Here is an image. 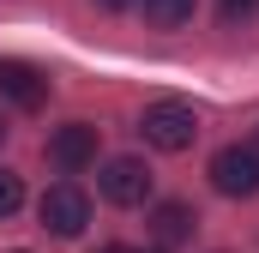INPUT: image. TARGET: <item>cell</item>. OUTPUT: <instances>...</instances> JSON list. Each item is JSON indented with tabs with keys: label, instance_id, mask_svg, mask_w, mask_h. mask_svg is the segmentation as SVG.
I'll list each match as a JSON object with an SVG mask.
<instances>
[{
	"label": "cell",
	"instance_id": "cell-10",
	"mask_svg": "<svg viewBox=\"0 0 259 253\" xmlns=\"http://www.w3.org/2000/svg\"><path fill=\"white\" fill-rule=\"evenodd\" d=\"M253 12H259V0H223V24H241Z\"/></svg>",
	"mask_w": 259,
	"mask_h": 253
},
{
	"label": "cell",
	"instance_id": "cell-6",
	"mask_svg": "<svg viewBox=\"0 0 259 253\" xmlns=\"http://www.w3.org/2000/svg\"><path fill=\"white\" fill-rule=\"evenodd\" d=\"M0 91L18 109H42L49 103V72H36L30 61H0Z\"/></svg>",
	"mask_w": 259,
	"mask_h": 253
},
{
	"label": "cell",
	"instance_id": "cell-8",
	"mask_svg": "<svg viewBox=\"0 0 259 253\" xmlns=\"http://www.w3.org/2000/svg\"><path fill=\"white\" fill-rule=\"evenodd\" d=\"M151 223H157L163 241H187V235H193V211H187V205H157Z\"/></svg>",
	"mask_w": 259,
	"mask_h": 253
},
{
	"label": "cell",
	"instance_id": "cell-3",
	"mask_svg": "<svg viewBox=\"0 0 259 253\" xmlns=\"http://www.w3.org/2000/svg\"><path fill=\"white\" fill-rule=\"evenodd\" d=\"M36 217H42V229H49V235L72 241V235H84V223H91V199L72 187V181H55V187L42 193Z\"/></svg>",
	"mask_w": 259,
	"mask_h": 253
},
{
	"label": "cell",
	"instance_id": "cell-9",
	"mask_svg": "<svg viewBox=\"0 0 259 253\" xmlns=\"http://www.w3.org/2000/svg\"><path fill=\"white\" fill-rule=\"evenodd\" d=\"M18 205H24V181H18L12 169H0V217H12Z\"/></svg>",
	"mask_w": 259,
	"mask_h": 253
},
{
	"label": "cell",
	"instance_id": "cell-14",
	"mask_svg": "<svg viewBox=\"0 0 259 253\" xmlns=\"http://www.w3.org/2000/svg\"><path fill=\"white\" fill-rule=\"evenodd\" d=\"M253 151H259V133H253Z\"/></svg>",
	"mask_w": 259,
	"mask_h": 253
},
{
	"label": "cell",
	"instance_id": "cell-5",
	"mask_svg": "<svg viewBox=\"0 0 259 253\" xmlns=\"http://www.w3.org/2000/svg\"><path fill=\"white\" fill-rule=\"evenodd\" d=\"M49 163L66 169V175L91 169V163H97V126H91V121H66L61 133L49 139Z\"/></svg>",
	"mask_w": 259,
	"mask_h": 253
},
{
	"label": "cell",
	"instance_id": "cell-15",
	"mask_svg": "<svg viewBox=\"0 0 259 253\" xmlns=\"http://www.w3.org/2000/svg\"><path fill=\"white\" fill-rule=\"evenodd\" d=\"M157 253H163V247H157Z\"/></svg>",
	"mask_w": 259,
	"mask_h": 253
},
{
	"label": "cell",
	"instance_id": "cell-4",
	"mask_svg": "<svg viewBox=\"0 0 259 253\" xmlns=\"http://www.w3.org/2000/svg\"><path fill=\"white\" fill-rule=\"evenodd\" d=\"M97 187H103L109 205H145V199H151V169H145L139 157H115V163H103Z\"/></svg>",
	"mask_w": 259,
	"mask_h": 253
},
{
	"label": "cell",
	"instance_id": "cell-13",
	"mask_svg": "<svg viewBox=\"0 0 259 253\" xmlns=\"http://www.w3.org/2000/svg\"><path fill=\"white\" fill-rule=\"evenodd\" d=\"M103 253H127V247H103Z\"/></svg>",
	"mask_w": 259,
	"mask_h": 253
},
{
	"label": "cell",
	"instance_id": "cell-11",
	"mask_svg": "<svg viewBox=\"0 0 259 253\" xmlns=\"http://www.w3.org/2000/svg\"><path fill=\"white\" fill-rule=\"evenodd\" d=\"M103 12H127V6H139V0H97Z\"/></svg>",
	"mask_w": 259,
	"mask_h": 253
},
{
	"label": "cell",
	"instance_id": "cell-7",
	"mask_svg": "<svg viewBox=\"0 0 259 253\" xmlns=\"http://www.w3.org/2000/svg\"><path fill=\"white\" fill-rule=\"evenodd\" d=\"M199 0H139V12H145V24H157V30H175V24H187L193 18Z\"/></svg>",
	"mask_w": 259,
	"mask_h": 253
},
{
	"label": "cell",
	"instance_id": "cell-12",
	"mask_svg": "<svg viewBox=\"0 0 259 253\" xmlns=\"http://www.w3.org/2000/svg\"><path fill=\"white\" fill-rule=\"evenodd\" d=\"M0 139H6V115H0Z\"/></svg>",
	"mask_w": 259,
	"mask_h": 253
},
{
	"label": "cell",
	"instance_id": "cell-1",
	"mask_svg": "<svg viewBox=\"0 0 259 253\" xmlns=\"http://www.w3.org/2000/svg\"><path fill=\"white\" fill-rule=\"evenodd\" d=\"M139 133H145V145H157V151H187L199 139V115H193V103L163 97V103H145Z\"/></svg>",
	"mask_w": 259,
	"mask_h": 253
},
{
	"label": "cell",
	"instance_id": "cell-2",
	"mask_svg": "<svg viewBox=\"0 0 259 253\" xmlns=\"http://www.w3.org/2000/svg\"><path fill=\"white\" fill-rule=\"evenodd\" d=\"M211 187L223 199H253L259 193V151L253 145H223L211 157Z\"/></svg>",
	"mask_w": 259,
	"mask_h": 253
}]
</instances>
